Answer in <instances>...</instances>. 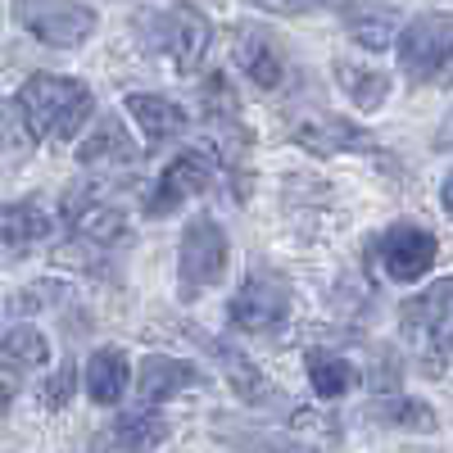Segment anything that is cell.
I'll return each instance as SVG.
<instances>
[{
	"mask_svg": "<svg viewBox=\"0 0 453 453\" xmlns=\"http://www.w3.org/2000/svg\"><path fill=\"white\" fill-rule=\"evenodd\" d=\"M64 213L73 218V226H78V236L91 241V245H113V241H123L127 236V218L123 209H113V204H96L91 196H78L73 191Z\"/></svg>",
	"mask_w": 453,
	"mask_h": 453,
	"instance_id": "5bb4252c",
	"label": "cell"
},
{
	"mask_svg": "<svg viewBox=\"0 0 453 453\" xmlns=\"http://www.w3.org/2000/svg\"><path fill=\"white\" fill-rule=\"evenodd\" d=\"M254 5L273 10V14H309V10L326 5V0H254Z\"/></svg>",
	"mask_w": 453,
	"mask_h": 453,
	"instance_id": "83f0119b",
	"label": "cell"
},
{
	"mask_svg": "<svg viewBox=\"0 0 453 453\" xmlns=\"http://www.w3.org/2000/svg\"><path fill=\"white\" fill-rule=\"evenodd\" d=\"M14 19L55 50L82 46L96 32V10L82 0H14Z\"/></svg>",
	"mask_w": 453,
	"mask_h": 453,
	"instance_id": "3957f363",
	"label": "cell"
},
{
	"mask_svg": "<svg viewBox=\"0 0 453 453\" xmlns=\"http://www.w3.org/2000/svg\"><path fill=\"white\" fill-rule=\"evenodd\" d=\"M50 213L36 204V200H23V204H10L0 209V254L14 258V254H27L36 241L50 236Z\"/></svg>",
	"mask_w": 453,
	"mask_h": 453,
	"instance_id": "4fadbf2b",
	"label": "cell"
},
{
	"mask_svg": "<svg viewBox=\"0 0 453 453\" xmlns=\"http://www.w3.org/2000/svg\"><path fill=\"white\" fill-rule=\"evenodd\" d=\"M73 390H78V367L59 363V372L42 386V403H46V408H64V403H73Z\"/></svg>",
	"mask_w": 453,
	"mask_h": 453,
	"instance_id": "4316f807",
	"label": "cell"
},
{
	"mask_svg": "<svg viewBox=\"0 0 453 453\" xmlns=\"http://www.w3.org/2000/svg\"><path fill=\"white\" fill-rule=\"evenodd\" d=\"M59 295H64L59 281H32L27 290H19V295L10 299V309H14V313H36V309L59 304Z\"/></svg>",
	"mask_w": 453,
	"mask_h": 453,
	"instance_id": "484cf974",
	"label": "cell"
},
{
	"mask_svg": "<svg viewBox=\"0 0 453 453\" xmlns=\"http://www.w3.org/2000/svg\"><path fill=\"white\" fill-rule=\"evenodd\" d=\"M181 295L196 299V290L218 286L226 273V236L213 218H191L181 232Z\"/></svg>",
	"mask_w": 453,
	"mask_h": 453,
	"instance_id": "8992f818",
	"label": "cell"
},
{
	"mask_svg": "<svg viewBox=\"0 0 453 453\" xmlns=\"http://www.w3.org/2000/svg\"><path fill=\"white\" fill-rule=\"evenodd\" d=\"M209 181H213V155L209 150H181V155L164 168L159 191H155V200H150V213H173L181 200L200 196Z\"/></svg>",
	"mask_w": 453,
	"mask_h": 453,
	"instance_id": "9c48e42d",
	"label": "cell"
},
{
	"mask_svg": "<svg viewBox=\"0 0 453 453\" xmlns=\"http://www.w3.org/2000/svg\"><path fill=\"white\" fill-rule=\"evenodd\" d=\"M345 27L363 50H386L395 42V32H399V14L381 10V5H354L345 14Z\"/></svg>",
	"mask_w": 453,
	"mask_h": 453,
	"instance_id": "ffe728a7",
	"label": "cell"
},
{
	"mask_svg": "<svg viewBox=\"0 0 453 453\" xmlns=\"http://www.w3.org/2000/svg\"><path fill=\"white\" fill-rule=\"evenodd\" d=\"M5 408H10V386L0 381V412H5Z\"/></svg>",
	"mask_w": 453,
	"mask_h": 453,
	"instance_id": "f546056e",
	"label": "cell"
},
{
	"mask_svg": "<svg viewBox=\"0 0 453 453\" xmlns=\"http://www.w3.org/2000/svg\"><path fill=\"white\" fill-rule=\"evenodd\" d=\"M132 150H136V145H132V136H127V127H123L119 119H100L96 132L82 141L78 159H82V164H127Z\"/></svg>",
	"mask_w": 453,
	"mask_h": 453,
	"instance_id": "44dd1931",
	"label": "cell"
},
{
	"mask_svg": "<svg viewBox=\"0 0 453 453\" xmlns=\"http://www.w3.org/2000/svg\"><path fill=\"white\" fill-rule=\"evenodd\" d=\"M236 64H241L245 78H250L254 87H263V91L281 87V78H286L281 50L273 46V36L258 32V27H241V32H236Z\"/></svg>",
	"mask_w": 453,
	"mask_h": 453,
	"instance_id": "7c38bea8",
	"label": "cell"
},
{
	"mask_svg": "<svg viewBox=\"0 0 453 453\" xmlns=\"http://www.w3.org/2000/svg\"><path fill=\"white\" fill-rule=\"evenodd\" d=\"M440 200H444V213L453 218V173L444 177V196H440Z\"/></svg>",
	"mask_w": 453,
	"mask_h": 453,
	"instance_id": "f1b7e54d",
	"label": "cell"
},
{
	"mask_svg": "<svg viewBox=\"0 0 453 453\" xmlns=\"http://www.w3.org/2000/svg\"><path fill=\"white\" fill-rule=\"evenodd\" d=\"M381 250V268L390 281H422L431 268H435V254H440V241L418 222H395L390 232L376 241Z\"/></svg>",
	"mask_w": 453,
	"mask_h": 453,
	"instance_id": "52a82bcc",
	"label": "cell"
},
{
	"mask_svg": "<svg viewBox=\"0 0 453 453\" xmlns=\"http://www.w3.org/2000/svg\"><path fill=\"white\" fill-rule=\"evenodd\" d=\"M399 64L408 78L431 82L453 64V19L449 14H422L399 32Z\"/></svg>",
	"mask_w": 453,
	"mask_h": 453,
	"instance_id": "5b68a950",
	"label": "cell"
},
{
	"mask_svg": "<svg viewBox=\"0 0 453 453\" xmlns=\"http://www.w3.org/2000/svg\"><path fill=\"white\" fill-rule=\"evenodd\" d=\"M113 440H119V449L127 453H150V449H159L168 440V418L155 408V403H136L127 412H119V422H113Z\"/></svg>",
	"mask_w": 453,
	"mask_h": 453,
	"instance_id": "e0dca14e",
	"label": "cell"
},
{
	"mask_svg": "<svg viewBox=\"0 0 453 453\" xmlns=\"http://www.w3.org/2000/svg\"><path fill=\"white\" fill-rule=\"evenodd\" d=\"M295 141L313 150V155H345V150H358V155H372L376 150V136L354 127L349 119H335V113H318V119L299 123L295 127Z\"/></svg>",
	"mask_w": 453,
	"mask_h": 453,
	"instance_id": "30bf717a",
	"label": "cell"
},
{
	"mask_svg": "<svg viewBox=\"0 0 453 453\" xmlns=\"http://www.w3.org/2000/svg\"><path fill=\"white\" fill-rule=\"evenodd\" d=\"M399 322H403V335L412 345L426 349L431 372H440V363L453 354V277L435 281L418 299H408Z\"/></svg>",
	"mask_w": 453,
	"mask_h": 453,
	"instance_id": "7a4b0ae2",
	"label": "cell"
},
{
	"mask_svg": "<svg viewBox=\"0 0 453 453\" xmlns=\"http://www.w3.org/2000/svg\"><path fill=\"white\" fill-rule=\"evenodd\" d=\"M127 376H132V367H127L123 349H96L91 363H87V395H91V403H119L123 390H127Z\"/></svg>",
	"mask_w": 453,
	"mask_h": 453,
	"instance_id": "ac0fdd59",
	"label": "cell"
},
{
	"mask_svg": "<svg viewBox=\"0 0 453 453\" xmlns=\"http://www.w3.org/2000/svg\"><path fill=\"white\" fill-rule=\"evenodd\" d=\"M127 113H132V123L145 132L150 145H164V141H173V136L186 132V113H181V104L168 100V96H145V91H136V96H127Z\"/></svg>",
	"mask_w": 453,
	"mask_h": 453,
	"instance_id": "9a60e30c",
	"label": "cell"
},
{
	"mask_svg": "<svg viewBox=\"0 0 453 453\" xmlns=\"http://www.w3.org/2000/svg\"><path fill=\"white\" fill-rule=\"evenodd\" d=\"M335 73H340V87L349 91V100H354L363 113H372V109H381V104H386V96H390L386 73L363 68V64H345V59L335 64Z\"/></svg>",
	"mask_w": 453,
	"mask_h": 453,
	"instance_id": "7402d4cb",
	"label": "cell"
},
{
	"mask_svg": "<svg viewBox=\"0 0 453 453\" xmlns=\"http://www.w3.org/2000/svg\"><path fill=\"white\" fill-rule=\"evenodd\" d=\"M376 422H386V426H408V431H435V412L418 399H386L381 408L372 412Z\"/></svg>",
	"mask_w": 453,
	"mask_h": 453,
	"instance_id": "cb8c5ba5",
	"label": "cell"
},
{
	"mask_svg": "<svg viewBox=\"0 0 453 453\" xmlns=\"http://www.w3.org/2000/svg\"><path fill=\"white\" fill-rule=\"evenodd\" d=\"M209 345V354L222 363V372H226V381L236 386V395H241V403H273L277 399V386L263 376L236 345H226V340H204Z\"/></svg>",
	"mask_w": 453,
	"mask_h": 453,
	"instance_id": "2e32d148",
	"label": "cell"
},
{
	"mask_svg": "<svg viewBox=\"0 0 453 453\" xmlns=\"http://www.w3.org/2000/svg\"><path fill=\"white\" fill-rule=\"evenodd\" d=\"M200 386V372L191 363H181V358H164V354H150L141 367H136V395L145 403H164L181 390H191Z\"/></svg>",
	"mask_w": 453,
	"mask_h": 453,
	"instance_id": "8fae6325",
	"label": "cell"
},
{
	"mask_svg": "<svg viewBox=\"0 0 453 453\" xmlns=\"http://www.w3.org/2000/svg\"><path fill=\"white\" fill-rule=\"evenodd\" d=\"M14 109L32 141H68L96 113V96L78 78H55V73H36L14 96Z\"/></svg>",
	"mask_w": 453,
	"mask_h": 453,
	"instance_id": "6da1fadb",
	"label": "cell"
},
{
	"mask_svg": "<svg viewBox=\"0 0 453 453\" xmlns=\"http://www.w3.org/2000/svg\"><path fill=\"white\" fill-rule=\"evenodd\" d=\"M286 313H290L286 286L273 281V277H263V273H254L232 295V304H226V322H232L236 331H273V326L286 322Z\"/></svg>",
	"mask_w": 453,
	"mask_h": 453,
	"instance_id": "ba28073f",
	"label": "cell"
},
{
	"mask_svg": "<svg viewBox=\"0 0 453 453\" xmlns=\"http://www.w3.org/2000/svg\"><path fill=\"white\" fill-rule=\"evenodd\" d=\"M309 386H313L318 399H340V395L354 386V367H349V358L326 354V349H313V354H309Z\"/></svg>",
	"mask_w": 453,
	"mask_h": 453,
	"instance_id": "603a6c76",
	"label": "cell"
},
{
	"mask_svg": "<svg viewBox=\"0 0 453 453\" xmlns=\"http://www.w3.org/2000/svg\"><path fill=\"white\" fill-rule=\"evenodd\" d=\"M46 358H50V345L36 326H14L5 340H0V367L14 372V376L46 367Z\"/></svg>",
	"mask_w": 453,
	"mask_h": 453,
	"instance_id": "d6986e66",
	"label": "cell"
},
{
	"mask_svg": "<svg viewBox=\"0 0 453 453\" xmlns=\"http://www.w3.org/2000/svg\"><path fill=\"white\" fill-rule=\"evenodd\" d=\"M200 104H204V113H209L213 123H236V119H241V100H236L232 82H226L222 73L204 78V87H200Z\"/></svg>",
	"mask_w": 453,
	"mask_h": 453,
	"instance_id": "d4e9b609",
	"label": "cell"
},
{
	"mask_svg": "<svg viewBox=\"0 0 453 453\" xmlns=\"http://www.w3.org/2000/svg\"><path fill=\"white\" fill-rule=\"evenodd\" d=\"M150 46L159 55H168L181 73H196L213 46V23L196 10V5H173L168 14L155 19L150 27Z\"/></svg>",
	"mask_w": 453,
	"mask_h": 453,
	"instance_id": "277c9868",
	"label": "cell"
}]
</instances>
